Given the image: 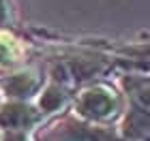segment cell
Returning <instances> with one entry per match:
<instances>
[{
    "label": "cell",
    "instance_id": "cell-1",
    "mask_svg": "<svg viewBox=\"0 0 150 141\" xmlns=\"http://www.w3.org/2000/svg\"><path fill=\"white\" fill-rule=\"evenodd\" d=\"M116 83L125 94V116L118 130L125 141H150V73L116 71Z\"/></svg>",
    "mask_w": 150,
    "mask_h": 141
},
{
    "label": "cell",
    "instance_id": "cell-2",
    "mask_svg": "<svg viewBox=\"0 0 150 141\" xmlns=\"http://www.w3.org/2000/svg\"><path fill=\"white\" fill-rule=\"evenodd\" d=\"M71 111L92 124L118 126L125 116V94L116 79H97L77 90L71 103Z\"/></svg>",
    "mask_w": 150,
    "mask_h": 141
},
{
    "label": "cell",
    "instance_id": "cell-3",
    "mask_svg": "<svg viewBox=\"0 0 150 141\" xmlns=\"http://www.w3.org/2000/svg\"><path fill=\"white\" fill-rule=\"evenodd\" d=\"M37 141H125L118 126H101L77 118L71 109L50 118L39 128Z\"/></svg>",
    "mask_w": 150,
    "mask_h": 141
},
{
    "label": "cell",
    "instance_id": "cell-4",
    "mask_svg": "<svg viewBox=\"0 0 150 141\" xmlns=\"http://www.w3.org/2000/svg\"><path fill=\"white\" fill-rule=\"evenodd\" d=\"M47 83V64L45 60L19 66L15 71H9L0 75V92L4 100H32L41 94Z\"/></svg>",
    "mask_w": 150,
    "mask_h": 141
},
{
    "label": "cell",
    "instance_id": "cell-5",
    "mask_svg": "<svg viewBox=\"0 0 150 141\" xmlns=\"http://www.w3.org/2000/svg\"><path fill=\"white\" fill-rule=\"evenodd\" d=\"M47 118L39 111L32 100H4L0 105V133L4 130H28L39 133Z\"/></svg>",
    "mask_w": 150,
    "mask_h": 141
},
{
    "label": "cell",
    "instance_id": "cell-6",
    "mask_svg": "<svg viewBox=\"0 0 150 141\" xmlns=\"http://www.w3.org/2000/svg\"><path fill=\"white\" fill-rule=\"evenodd\" d=\"M15 26H19L15 0H0V28H15Z\"/></svg>",
    "mask_w": 150,
    "mask_h": 141
},
{
    "label": "cell",
    "instance_id": "cell-7",
    "mask_svg": "<svg viewBox=\"0 0 150 141\" xmlns=\"http://www.w3.org/2000/svg\"><path fill=\"white\" fill-rule=\"evenodd\" d=\"M116 71H146V73H150V60L148 62H131V60H120L118 58Z\"/></svg>",
    "mask_w": 150,
    "mask_h": 141
},
{
    "label": "cell",
    "instance_id": "cell-8",
    "mask_svg": "<svg viewBox=\"0 0 150 141\" xmlns=\"http://www.w3.org/2000/svg\"><path fill=\"white\" fill-rule=\"evenodd\" d=\"M4 103V96H2V92H0V105H2Z\"/></svg>",
    "mask_w": 150,
    "mask_h": 141
}]
</instances>
